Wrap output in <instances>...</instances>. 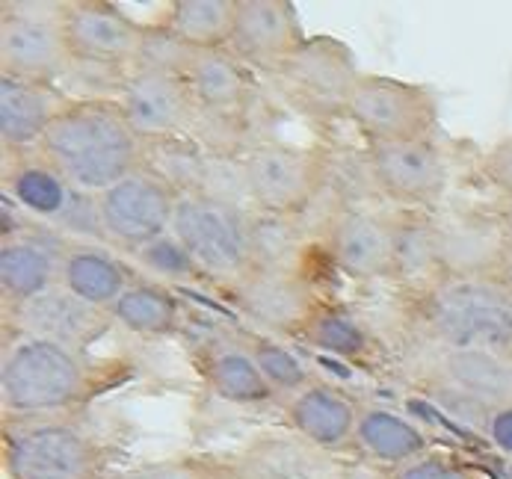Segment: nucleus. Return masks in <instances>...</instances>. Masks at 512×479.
<instances>
[{"label": "nucleus", "instance_id": "9d476101", "mask_svg": "<svg viewBox=\"0 0 512 479\" xmlns=\"http://www.w3.org/2000/svg\"><path fill=\"white\" fill-rule=\"evenodd\" d=\"M427 388L444 409L486 429L495 411L512 406V352L436 349Z\"/></svg>", "mask_w": 512, "mask_h": 479}, {"label": "nucleus", "instance_id": "bb28decb", "mask_svg": "<svg viewBox=\"0 0 512 479\" xmlns=\"http://www.w3.org/2000/svg\"><path fill=\"white\" fill-rule=\"evenodd\" d=\"M134 281H137V275L128 270V264L119 261L113 252H107L104 246L83 243V240L66 243L60 284L77 299L110 311Z\"/></svg>", "mask_w": 512, "mask_h": 479}, {"label": "nucleus", "instance_id": "0eeeda50", "mask_svg": "<svg viewBox=\"0 0 512 479\" xmlns=\"http://www.w3.org/2000/svg\"><path fill=\"white\" fill-rule=\"evenodd\" d=\"M63 0H3L0 3V74L60 86L72 71L63 33Z\"/></svg>", "mask_w": 512, "mask_h": 479}, {"label": "nucleus", "instance_id": "4be33fe9", "mask_svg": "<svg viewBox=\"0 0 512 479\" xmlns=\"http://www.w3.org/2000/svg\"><path fill=\"white\" fill-rule=\"evenodd\" d=\"M362 406L338 385L311 379L299 394L285 400V426L326 453H347L356 447V426Z\"/></svg>", "mask_w": 512, "mask_h": 479}, {"label": "nucleus", "instance_id": "ea45409f", "mask_svg": "<svg viewBox=\"0 0 512 479\" xmlns=\"http://www.w3.org/2000/svg\"><path fill=\"white\" fill-rule=\"evenodd\" d=\"M486 435L489 441L512 459V406L507 409H498L489 417V426H486Z\"/></svg>", "mask_w": 512, "mask_h": 479}, {"label": "nucleus", "instance_id": "20e7f679", "mask_svg": "<svg viewBox=\"0 0 512 479\" xmlns=\"http://www.w3.org/2000/svg\"><path fill=\"white\" fill-rule=\"evenodd\" d=\"M6 479H110L116 447L80 414L3 417Z\"/></svg>", "mask_w": 512, "mask_h": 479}, {"label": "nucleus", "instance_id": "c9c22d12", "mask_svg": "<svg viewBox=\"0 0 512 479\" xmlns=\"http://www.w3.org/2000/svg\"><path fill=\"white\" fill-rule=\"evenodd\" d=\"M110 479H231V465H228V456L193 453V456L157 459L140 468L116 471Z\"/></svg>", "mask_w": 512, "mask_h": 479}, {"label": "nucleus", "instance_id": "a19ab883", "mask_svg": "<svg viewBox=\"0 0 512 479\" xmlns=\"http://www.w3.org/2000/svg\"><path fill=\"white\" fill-rule=\"evenodd\" d=\"M498 213H501V222H504V231H507V237H510V246H512V199H507Z\"/></svg>", "mask_w": 512, "mask_h": 479}, {"label": "nucleus", "instance_id": "72a5a7b5", "mask_svg": "<svg viewBox=\"0 0 512 479\" xmlns=\"http://www.w3.org/2000/svg\"><path fill=\"white\" fill-rule=\"evenodd\" d=\"M199 51H193L187 42H181L160 18H154L151 24L143 27V39L134 57L131 71H143V74H172V77H184L193 69Z\"/></svg>", "mask_w": 512, "mask_h": 479}, {"label": "nucleus", "instance_id": "4468645a", "mask_svg": "<svg viewBox=\"0 0 512 479\" xmlns=\"http://www.w3.org/2000/svg\"><path fill=\"white\" fill-rule=\"evenodd\" d=\"M370 187L397 210H430L447 190V160L436 139L365 142Z\"/></svg>", "mask_w": 512, "mask_h": 479}, {"label": "nucleus", "instance_id": "2eb2a0df", "mask_svg": "<svg viewBox=\"0 0 512 479\" xmlns=\"http://www.w3.org/2000/svg\"><path fill=\"white\" fill-rule=\"evenodd\" d=\"M143 27L107 0H77L66 6L63 33L74 66L131 71Z\"/></svg>", "mask_w": 512, "mask_h": 479}, {"label": "nucleus", "instance_id": "473e14b6", "mask_svg": "<svg viewBox=\"0 0 512 479\" xmlns=\"http://www.w3.org/2000/svg\"><path fill=\"white\" fill-rule=\"evenodd\" d=\"M299 341L314 346L317 352H326L332 358H341L359 367L370 364L376 355V343L370 338L365 323L344 305H332V302L320 305V311L311 317Z\"/></svg>", "mask_w": 512, "mask_h": 479}, {"label": "nucleus", "instance_id": "4c0bfd02", "mask_svg": "<svg viewBox=\"0 0 512 479\" xmlns=\"http://www.w3.org/2000/svg\"><path fill=\"white\" fill-rule=\"evenodd\" d=\"M388 479H477L465 465H459L456 459L444 456V453H427L397 471H391Z\"/></svg>", "mask_w": 512, "mask_h": 479}, {"label": "nucleus", "instance_id": "f257e3e1", "mask_svg": "<svg viewBox=\"0 0 512 479\" xmlns=\"http://www.w3.org/2000/svg\"><path fill=\"white\" fill-rule=\"evenodd\" d=\"M137 376L128 358H92L63 343L12 335L0 358L3 417L80 414Z\"/></svg>", "mask_w": 512, "mask_h": 479}, {"label": "nucleus", "instance_id": "1a4fd4ad", "mask_svg": "<svg viewBox=\"0 0 512 479\" xmlns=\"http://www.w3.org/2000/svg\"><path fill=\"white\" fill-rule=\"evenodd\" d=\"M347 119L365 142L436 139L439 95L418 80L365 71L356 83Z\"/></svg>", "mask_w": 512, "mask_h": 479}, {"label": "nucleus", "instance_id": "7c9ffc66", "mask_svg": "<svg viewBox=\"0 0 512 479\" xmlns=\"http://www.w3.org/2000/svg\"><path fill=\"white\" fill-rule=\"evenodd\" d=\"M305 255L302 216L249 207V270H299Z\"/></svg>", "mask_w": 512, "mask_h": 479}, {"label": "nucleus", "instance_id": "39448f33", "mask_svg": "<svg viewBox=\"0 0 512 479\" xmlns=\"http://www.w3.org/2000/svg\"><path fill=\"white\" fill-rule=\"evenodd\" d=\"M362 74L365 71L359 69V60L347 42L320 33L308 36L270 77L293 113L329 125L347 119Z\"/></svg>", "mask_w": 512, "mask_h": 479}, {"label": "nucleus", "instance_id": "7ed1b4c3", "mask_svg": "<svg viewBox=\"0 0 512 479\" xmlns=\"http://www.w3.org/2000/svg\"><path fill=\"white\" fill-rule=\"evenodd\" d=\"M409 299L436 349L512 352V275H439Z\"/></svg>", "mask_w": 512, "mask_h": 479}, {"label": "nucleus", "instance_id": "f8f14e48", "mask_svg": "<svg viewBox=\"0 0 512 479\" xmlns=\"http://www.w3.org/2000/svg\"><path fill=\"white\" fill-rule=\"evenodd\" d=\"M3 199L51 228L83 231L89 237H101L95 196L72 187L39 148L33 151H9L3 154Z\"/></svg>", "mask_w": 512, "mask_h": 479}, {"label": "nucleus", "instance_id": "423d86ee", "mask_svg": "<svg viewBox=\"0 0 512 479\" xmlns=\"http://www.w3.org/2000/svg\"><path fill=\"white\" fill-rule=\"evenodd\" d=\"M240 169L246 205L264 213L305 216L329 184V157L323 151L279 139L249 145Z\"/></svg>", "mask_w": 512, "mask_h": 479}, {"label": "nucleus", "instance_id": "ddd939ff", "mask_svg": "<svg viewBox=\"0 0 512 479\" xmlns=\"http://www.w3.org/2000/svg\"><path fill=\"white\" fill-rule=\"evenodd\" d=\"M220 293L237 314L279 338H302L305 326L326 302L302 270H246L222 284Z\"/></svg>", "mask_w": 512, "mask_h": 479}, {"label": "nucleus", "instance_id": "aec40b11", "mask_svg": "<svg viewBox=\"0 0 512 479\" xmlns=\"http://www.w3.org/2000/svg\"><path fill=\"white\" fill-rule=\"evenodd\" d=\"M305 39L291 0H237L228 51L249 69L273 74Z\"/></svg>", "mask_w": 512, "mask_h": 479}, {"label": "nucleus", "instance_id": "c756f323", "mask_svg": "<svg viewBox=\"0 0 512 479\" xmlns=\"http://www.w3.org/2000/svg\"><path fill=\"white\" fill-rule=\"evenodd\" d=\"M116 326L140 338H172L184 326L181 299L157 281L137 278L110 308Z\"/></svg>", "mask_w": 512, "mask_h": 479}, {"label": "nucleus", "instance_id": "e433bc0d", "mask_svg": "<svg viewBox=\"0 0 512 479\" xmlns=\"http://www.w3.org/2000/svg\"><path fill=\"white\" fill-rule=\"evenodd\" d=\"M140 267L148 273L160 275V278H169V281H196V278H205L202 270L196 267V261L190 258V252L184 249V243L169 231L163 237H157L154 243L143 246L137 255Z\"/></svg>", "mask_w": 512, "mask_h": 479}, {"label": "nucleus", "instance_id": "b1692460", "mask_svg": "<svg viewBox=\"0 0 512 479\" xmlns=\"http://www.w3.org/2000/svg\"><path fill=\"white\" fill-rule=\"evenodd\" d=\"M69 240H57L39 228L21 231L0 243V296L3 311H12L60 284L63 249Z\"/></svg>", "mask_w": 512, "mask_h": 479}, {"label": "nucleus", "instance_id": "2f4dec72", "mask_svg": "<svg viewBox=\"0 0 512 479\" xmlns=\"http://www.w3.org/2000/svg\"><path fill=\"white\" fill-rule=\"evenodd\" d=\"M237 0H172L160 21L193 51L228 48L234 30Z\"/></svg>", "mask_w": 512, "mask_h": 479}, {"label": "nucleus", "instance_id": "f03ea898", "mask_svg": "<svg viewBox=\"0 0 512 479\" xmlns=\"http://www.w3.org/2000/svg\"><path fill=\"white\" fill-rule=\"evenodd\" d=\"M42 157L77 190L98 196L148 163L119 98H69L39 142Z\"/></svg>", "mask_w": 512, "mask_h": 479}, {"label": "nucleus", "instance_id": "9b49d317", "mask_svg": "<svg viewBox=\"0 0 512 479\" xmlns=\"http://www.w3.org/2000/svg\"><path fill=\"white\" fill-rule=\"evenodd\" d=\"M178 199V187L146 163L134 175L95 196L101 240L137 255L143 246L172 231Z\"/></svg>", "mask_w": 512, "mask_h": 479}, {"label": "nucleus", "instance_id": "a211bd4d", "mask_svg": "<svg viewBox=\"0 0 512 479\" xmlns=\"http://www.w3.org/2000/svg\"><path fill=\"white\" fill-rule=\"evenodd\" d=\"M231 479H347L341 456L320 450L291 429H267L228 453Z\"/></svg>", "mask_w": 512, "mask_h": 479}, {"label": "nucleus", "instance_id": "dca6fc26", "mask_svg": "<svg viewBox=\"0 0 512 479\" xmlns=\"http://www.w3.org/2000/svg\"><path fill=\"white\" fill-rule=\"evenodd\" d=\"M3 323L9 326L12 335L45 338V341L80 349V352H89V346L104 341L110 329L116 326L110 311L77 299L63 284L51 287L48 293L12 311H3Z\"/></svg>", "mask_w": 512, "mask_h": 479}, {"label": "nucleus", "instance_id": "f704fd0d", "mask_svg": "<svg viewBox=\"0 0 512 479\" xmlns=\"http://www.w3.org/2000/svg\"><path fill=\"white\" fill-rule=\"evenodd\" d=\"M243 341L249 346V352H252L258 370L264 373V379L270 382V388H273L279 397H288V400H291L293 394H299V391L311 382L308 367L302 364V358H299L293 349L282 346V343L270 341V338H264V335H246Z\"/></svg>", "mask_w": 512, "mask_h": 479}, {"label": "nucleus", "instance_id": "412c9836", "mask_svg": "<svg viewBox=\"0 0 512 479\" xmlns=\"http://www.w3.org/2000/svg\"><path fill=\"white\" fill-rule=\"evenodd\" d=\"M329 258L353 281H379L394 275L391 213L370 207H341L329 225Z\"/></svg>", "mask_w": 512, "mask_h": 479}, {"label": "nucleus", "instance_id": "393cba45", "mask_svg": "<svg viewBox=\"0 0 512 479\" xmlns=\"http://www.w3.org/2000/svg\"><path fill=\"white\" fill-rule=\"evenodd\" d=\"M69 92L54 83H36L0 74V145L9 151H33L48 134L57 113L69 104Z\"/></svg>", "mask_w": 512, "mask_h": 479}, {"label": "nucleus", "instance_id": "f3484780", "mask_svg": "<svg viewBox=\"0 0 512 479\" xmlns=\"http://www.w3.org/2000/svg\"><path fill=\"white\" fill-rule=\"evenodd\" d=\"M439 275H512V246L501 213L462 210L436 219Z\"/></svg>", "mask_w": 512, "mask_h": 479}, {"label": "nucleus", "instance_id": "cd10ccee", "mask_svg": "<svg viewBox=\"0 0 512 479\" xmlns=\"http://www.w3.org/2000/svg\"><path fill=\"white\" fill-rule=\"evenodd\" d=\"M356 450L385 474L430 453V438L403 414L382 406H362L356 426Z\"/></svg>", "mask_w": 512, "mask_h": 479}, {"label": "nucleus", "instance_id": "a878e982", "mask_svg": "<svg viewBox=\"0 0 512 479\" xmlns=\"http://www.w3.org/2000/svg\"><path fill=\"white\" fill-rule=\"evenodd\" d=\"M187 86L196 98L199 113L217 119H243L255 92L252 69L240 63L228 48L199 51L187 74Z\"/></svg>", "mask_w": 512, "mask_h": 479}, {"label": "nucleus", "instance_id": "6ab92c4d", "mask_svg": "<svg viewBox=\"0 0 512 479\" xmlns=\"http://www.w3.org/2000/svg\"><path fill=\"white\" fill-rule=\"evenodd\" d=\"M119 101L125 107L131 128L146 145L187 139L199 116V107L187 80L172 77V74L128 71Z\"/></svg>", "mask_w": 512, "mask_h": 479}, {"label": "nucleus", "instance_id": "6e6552de", "mask_svg": "<svg viewBox=\"0 0 512 479\" xmlns=\"http://www.w3.org/2000/svg\"><path fill=\"white\" fill-rule=\"evenodd\" d=\"M172 234L184 243L196 267L217 287L240 278L249 264V207L208 193H181Z\"/></svg>", "mask_w": 512, "mask_h": 479}, {"label": "nucleus", "instance_id": "5701e85b", "mask_svg": "<svg viewBox=\"0 0 512 479\" xmlns=\"http://www.w3.org/2000/svg\"><path fill=\"white\" fill-rule=\"evenodd\" d=\"M190 361L205 388L231 406H270L279 400L243 338H208L193 349Z\"/></svg>", "mask_w": 512, "mask_h": 479}, {"label": "nucleus", "instance_id": "58836bf2", "mask_svg": "<svg viewBox=\"0 0 512 479\" xmlns=\"http://www.w3.org/2000/svg\"><path fill=\"white\" fill-rule=\"evenodd\" d=\"M480 175L483 181L504 196V202L512 199V134L498 139L483 157H480Z\"/></svg>", "mask_w": 512, "mask_h": 479}, {"label": "nucleus", "instance_id": "c85d7f7f", "mask_svg": "<svg viewBox=\"0 0 512 479\" xmlns=\"http://www.w3.org/2000/svg\"><path fill=\"white\" fill-rule=\"evenodd\" d=\"M394 275L391 281L403 284L409 293L427 287L439 278L436 258V219L430 210H394Z\"/></svg>", "mask_w": 512, "mask_h": 479}]
</instances>
